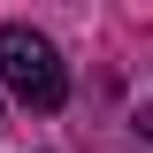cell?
<instances>
[{
    "instance_id": "obj_1",
    "label": "cell",
    "mask_w": 153,
    "mask_h": 153,
    "mask_svg": "<svg viewBox=\"0 0 153 153\" xmlns=\"http://www.w3.org/2000/svg\"><path fill=\"white\" fill-rule=\"evenodd\" d=\"M0 76H8V92H16L23 107H38V115L69 100V69H61L54 38L31 31V23H8V31H0Z\"/></svg>"
}]
</instances>
